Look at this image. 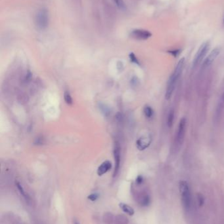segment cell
<instances>
[{
	"instance_id": "obj_19",
	"label": "cell",
	"mask_w": 224,
	"mask_h": 224,
	"mask_svg": "<svg viewBox=\"0 0 224 224\" xmlns=\"http://www.w3.org/2000/svg\"><path fill=\"white\" fill-rule=\"evenodd\" d=\"M114 1L116 4L117 7L120 9H124L126 6L123 0H114Z\"/></svg>"
},
{
	"instance_id": "obj_21",
	"label": "cell",
	"mask_w": 224,
	"mask_h": 224,
	"mask_svg": "<svg viewBox=\"0 0 224 224\" xmlns=\"http://www.w3.org/2000/svg\"><path fill=\"white\" fill-rule=\"evenodd\" d=\"M168 53L169 54H171L172 56L174 57H177L180 55V54L181 53V50L180 49H174V50H172V51H169Z\"/></svg>"
},
{
	"instance_id": "obj_27",
	"label": "cell",
	"mask_w": 224,
	"mask_h": 224,
	"mask_svg": "<svg viewBox=\"0 0 224 224\" xmlns=\"http://www.w3.org/2000/svg\"><path fill=\"white\" fill-rule=\"evenodd\" d=\"M223 24H224V17H223Z\"/></svg>"
},
{
	"instance_id": "obj_22",
	"label": "cell",
	"mask_w": 224,
	"mask_h": 224,
	"mask_svg": "<svg viewBox=\"0 0 224 224\" xmlns=\"http://www.w3.org/2000/svg\"><path fill=\"white\" fill-rule=\"evenodd\" d=\"M99 194H97V193H92V194L89 195L87 198H88V199H89L90 201H95L99 198Z\"/></svg>"
},
{
	"instance_id": "obj_18",
	"label": "cell",
	"mask_w": 224,
	"mask_h": 224,
	"mask_svg": "<svg viewBox=\"0 0 224 224\" xmlns=\"http://www.w3.org/2000/svg\"><path fill=\"white\" fill-rule=\"evenodd\" d=\"M16 186H17V187L18 190L19 191V192H20V194L22 195L26 199H28V195H27V194L25 193V190H24V189H23V187H22V186L20 185V184L19 182H17L16 183Z\"/></svg>"
},
{
	"instance_id": "obj_1",
	"label": "cell",
	"mask_w": 224,
	"mask_h": 224,
	"mask_svg": "<svg viewBox=\"0 0 224 224\" xmlns=\"http://www.w3.org/2000/svg\"><path fill=\"white\" fill-rule=\"evenodd\" d=\"M179 189L183 207L186 210H189L191 204V197L189 184L186 181H181L179 184Z\"/></svg>"
},
{
	"instance_id": "obj_13",
	"label": "cell",
	"mask_w": 224,
	"mask_h": 224,
	"mask_svg": "<svg viewBox=\"0 0 224 224\" xmlns=\"http://www.w3.org/2000/svg\"><path fill=\"white\" fill-rule=\"evenodd\" d=\"M119 207L122 210L123 212H124L125 213L129 215V216H133V215H134L135 213V211L134 210V208L130 207V206L125 204V203H122H122H120Z\"/></svg>"
},
{
	"instance_id": "obj_4",
	"label": "cell",
	"mask_w": 224,
	"mask_h": 224,
	"mask_svg": "<svg viewBox=\"0 0 224 224\" xmlns=\"http://www.w3.org/2000/svg\"><path fill=\"white\" fill-rule=\"evenodd\" d=\"M186 123L187 121L185 117L181 118L178 125L176 135H175V142L177 145H181L184 141L185 136L186 132Z\"/></svg>"
},
{
	"instance_id": "obj_10",
	"label": "cell",
	"mask_w": 224,
	"mask_h": 224,
	"mask_svg": "<svg viewBox=\"0 0 224 224\" xmlns=\"http://www.w3.org/2000/svg\"><path fill=\"white\" fill-rule=\"evenodd\" d=\"M111 168H112V164L110 161H104L98 167L97 173L98 176H101L107 173L108 171H109L111 169Z\"/></svg>"
},
{
	"instance_id": "obj_15",
	"label": "cell",
	"mask_w": 224,
	"mask_h": 224,
	"mask_svg": "<svg viewBox=\"0 0 224 224\" xmlns=\"http://www.w3.org/2000/svg\"><path fill=\"white\" fill-rule=\"evenodd\" d=\"M143 113L147 119H150L154 116V111L149 105H145L143 108Z\"/></svg>"
},
{
	"instance_id": "obj_6",
	"label": "cell",
	"mask_w": 224,
	"mask_h": 224,
	"mask_svg": "<svg viewBox=\"0 0 224 224\" xmlns=\"http://www.w3.org/2000/svg\"><path fill=\"white\" fill-rule=\"evenodd\" d=\"M178 79H179L175 76L173 73L169 76L165 93V98L166 100H169L171 98L174 92L175 85H176Z\"/></svg>"
},
{
	"instance_id": "obj_17",
	"label": "cell",
	"mask_w": 224,
	"mask_h": 224,
	"mask_svg": "<svg viewBox=\"0 0 224 224\" xmlns=\"http://www.w3.org/2000/svg\"><path fill=\"white\" fill-rule=\"evenodd\" d=\"M174 111L173 110H171L169 111V113L168 116V121L167 124L168 127H172L174 124Z\"/></svg>"
},
{
	"instance_id": "obj_14",
	"label": "cell",
	"mask_w": 224,
	"mask_h": 224,
	"mask_svg": "<svg viewBox=\"0 0 224 224\" xmlns=\"http://www.w3.org/2000/svg\"><path fill=\"white\" fill-rule=\"evenodd\" d=\"M114 216L111 212H105L103 216V220L106 224H113L114 222Z\"/></svg>"
},
{
	"instance_id": "obj_8",
	"label": "cell",
	"mask_w": 224,
	"mask_h": 224,
	"mask_svg": "<svg viewBox=\"0 0 224 224\" xmlns=\"http://www.w3.org/2000/svg\"><path fill=\"white\" fill-rule=\"evenodd\" d=\"M151 142H152V138L151 135L143 136L139 138L136 142V147L140 151L145 150L150 146Z\"/></svg>"
},
{
	"instance_id": "obj_16",
	"label": "cell",
	"mask_w": 224,
	"mask_h": 224,
	"mask_svg": "<svg viewBox=\"0 0 224 224\" xmlns=\"http://www.w3.org/2000/svg\"><path fill=\"white\" fill-rule=\"evenodd\" d=\"M64 100L66 104H68V105H72L73 104V100H72L70 92L67 91V90H66L64 92Z\"/></svg>"
},
{
	"instance_id": "obj_2",
	"label": "cell",
	"mask_w": 224,
	"mask_h": 224,
	"mask_svg": "<svg viewBox=\"0 0 224 224\" xmlns=\"http://www.w3.org/2000/svg\"><path fill=\"white\" fill-rule=\"evenodd\" d=\"M49 13L45 9L39 10L34 18L35 25L37 28L40 30L46 29L49 25Z\"/></svg>"
},
{
	"instance_id": "obj_24",
	"label": "cell",
	"mask_w": 224,
	"mask_h": 224,
	"mask_svg": "<svg viewBox=\"0 0 224 224\" xmlns=\"http://www.w3.org/2000/svg\"><path fill=\"white\" fill-rule=\"evenodd\" d=\"M198 200H199L200 206H202V204H203V203H204V199H203V197H202V195L199 194L198 195Z\"/></svg>"
},
{
	"instance_id": "obj_26",
	"label": "cell",
	"mask_w": 224,
	"mask_h": 224,
	"mask_svg": "<svg viewBox=\"0 0 224 224\" xmlns=\"http://www.w3.org/2000/svg\"><path fill=\"white\" fill-rule=\"evenodd\" d=\"M73 224H80V223L79 222H78V221H77V220H75L74 221Z\"/></svg>"
},
{
	"instance_id": "obj_3",
	"label": "cell",
	"mask_w": 224,
	"mask_h": 224,
	"mask_svg": "<svg viewBox=\"0 0 224 224\" xmlns=\"http://www.w3.org/2000/svg\"><path fill=\"white\" fill-rule=\"evenodd\" d=\"M210 48V43L209 41H206L204 43H202L201 47H199V50L196 52L194 60L193 62V67L195 68L196 66H197L200 63H201L202 60L206 56V54L208 53V50Z\"/></svg>"
},
{
	"instance_id": "obj_7",
	"label": "cell",
	"mask_w": 224,
	"mask_h": 224,
	"mask_svg": "<svg viewBox=\"0 0 224 224\" xmlns=\"http://www.w3.org/2000/svg\"><path fill=\"white\" fill-rule=\"evenodd\" d=\"M130 36L137 40H147L152 36V34L147 30L135 29L131 32Z\"/></svg>"
},
{
	"instance_id": "obj_9",
	"label": "cell",
	"mask_w": 224,
	"mask_h": 224,
	"mask_svg": "<svg viewBox=\"0 0 224 224\" xmlns=\"http://www.w3.org/2000/svg\"><path fill=\"white\" fill-rule=\"evenodd\" d=\"M220 53V49L218 47H216L214 49L211 51L210 53L208 54V56L205 59L204 61L203 62V67L207 68L210 66L214 62V61L216 59L217 56L219 55Z\"/></svg>"
},
{
	"instance_id": "obj_11",
	"label": "cell",
	"mask_w": 224,
	"mask_h": 224,
	"mask_svg": "<svg viewBox=\"0 0 224 224\" xmlns=\"http://www.w3.org/2000/svg\"><path fill=\"white\" fill-rule=\"evenodd\" d=\"M184 66H185V59L182 58L181 60H180L179 62H177V65L174 69V71L173 72V74L178 79L180 77L181 75L182 74V72L184 69Z\"/></svg>"
},
{
	"instance_id": "obj_25",
	"label": "cell",
	"mask_w": 224,
	"mask_h": 224,
	"mask_svg": "<svg viewBox=\"0 0 224 224\" xmlns=\"http://www.w3.org/2000/svg\"><path fill=\"white\" fill-rule=\"evenodd\" d=\"M221 103H222V106H223V105H224V92H223V94L222 95V99H221Z\"/></svg>"
},
{
	"instance_id": "obj_12",
	"label": "cell",
	"mask_w": 224,
	"mask_h": 224,
	"mask_svg": "<svg viewBox=\"0 0 224 224\" xmlns=\"http://www.w3.org/2000/svg\"><path fill=\"white\" fill-rule=\"evenodd\" d=\"M129 220L123 214H119L114 217V224H128Z\"/></svg>"
},
{
	"instance_id": "obj_20",
	"label": "cell",
	"mask_w": 224,
	"mask_h": 224,
	"mask_svg": "<svg viewBox=\"0 0 224 224\" xmlns=\"http://www.w3.org/2000/svg\"><path fill=\"white\" fill-rule=\"evenodd\" d=\"M129 59H130V60H131V62H132L133 63H134L135 64H137V65L140 64V62H139V60H137V57L135 56L134 53H132L129 54Z\"/></svg>"
},
{
	"instance_id": "obj_23",
	"label": "cell",
	"mask_w": 224,
	"mask_h": 224,
	"mask_svg": "<svg viewBox=\"0 0 224 224\" xmlns=\"http://www.w3.org/2000/svg\"><path fill=\"white\" fill-rule=\"evenodd\" d=\"M143 177H142L141 176H139L137 178V179H136V184H137V185H141V184L143 183Z\"/></svg>"
},
{
	"instance_id": "obj_5",
	"label": "cell",
	"mask_w": 224,
	"mask_h": 224,
	"mask_svg": "<svg viewBox=\"0 0 224 224\" xmlns=\"http://www.w3.org/2000/svg\"><path fill=\"white\" fill-rule=\"evenodd\" d=\"M114 170L113 173V177L115 178L119 174L120 170V160H121V152H120V146L119 142L116 141L114 144Z\"/></svg>"
}]
</instances>
